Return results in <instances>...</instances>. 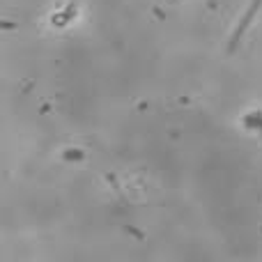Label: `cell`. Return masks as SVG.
<instances>
[{"label": "cell", "instance_id": "6da1fadb", "mask_svg": "<svg viewBox=\"0 0 262 262\" xmlns=\"http://www.w3.org/2000/svg\"><path fill=\"white\" fill-rule=\"evenodd\" d=\"M262 7V0H253V3H251V7H249V12L244 14V18H242V23L239 26H237V30H235V35H232V41H230V51L235 49L237 44H239V37L244 35L246 32V28L251 26V21H253V16H255V12H258V9Z\"/></svg>", "mask_w": 262, "mask_h": 262}]
</instances>
